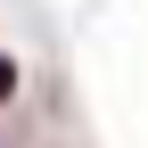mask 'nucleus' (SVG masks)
Segmentation results:
<instances>
[{"label": "nucleus", "mask_w": 148, "mask_h": 148, "mask_svg": "<svg viewBox=\"0 0 148 148\" xmlns=\"http://www.w3.org/2000/svg\"><path fill=\"white\" fill-rule=\"evenodd\" d=\"M16 99V58H0V107Z\"/></svg>", "instance_id": "obj_1"}]
</instances>
